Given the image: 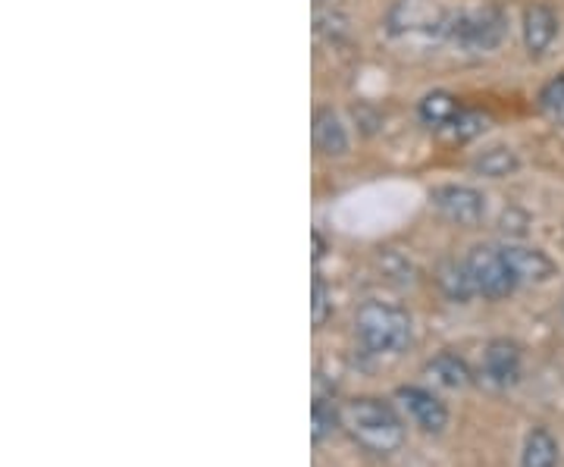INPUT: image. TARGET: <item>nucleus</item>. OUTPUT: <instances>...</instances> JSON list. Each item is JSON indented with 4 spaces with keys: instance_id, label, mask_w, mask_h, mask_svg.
Returning a JSON list of instances; mask_svg holds the SVG:
<instances>
[{
    "instance_id": "1",
    "label": "nucleus",
    "mask_w": 564,
    "mask_h": 467,
    "mask_svg": "<svg viewBox=\"0 0 564 467\" xmlns=\"http://www.w3.org/2000/svg\"><path fill=\"white\" fill-rule=\"evenodd\" d=\"M343 427L351 439L373 455H392L404 443V424L383 399H355L343 411Z\"/></svg>"
},
{
    "instance_id": "2",
    "label": "nucleus",
    "mask_w": 564,
    "mask_h": 467,
    "mask_svg": "<svg viewBox=\"0 0 564 467\" xmlns=\"http://www.w3.org/2000/svg\"><path fill=\"white\" fill-rule=\"evenodd\" d=\"M355 329L367 355H402L411 346V317L395 305L367 302L358 307Z\"/></svg>"
},
{
    "instance_id": "3",
    "label": "nucleus",
    "mask_w": 564,
    "mask_h": 467,
    "mask_svg": "<svg viewBox=\"0 0 564 467\" xmlns=\"http://www.w3.org/2000/svg\"><path fill=\"white\" fill-rule=\"evenodd\" d=\"M467 270H470V280H474L477 295H484L489 302H502V298H508L521 285L514 267L505 258V248L477 245L467 254Z\"/></svg>"
},
{
    "instance_id": "4",
    "label": "nucleus",
    "mask_w": 564,
    "mask_h": 467,
    "mask_svg": "<svg viewBox=\"0 0 564 467\" xmlns=\"http://www.w3.org/2000/svg\"><path fill=\"white\" fill-rule=\"evenodd\" d=\"M505 20L502 10L496 7H484V10H470V13H458V17H448L445 25V35L462 44L464 51H474V54H486V51H496L505 39Z\"/></svg>"
},
{
    "instance_id": "5",
    "label": "nucleus",
    "mask_w": 564,
    "mask_h": 467,
    "mask_svg": "<svg viewBox=\"0 0 564 467\" xmlns=\"http://www.w3.org/2000/svg\"><path fill=\"white\" fill-rule=\"evenodd\" d=\"M477 377H480V387H486L489 392H508L511 387H518V380H521V348L508 343V339L489 343Z\"/></svg>"
},
{
    "instance_id": "6",
    "label": "nucleus",
    "mask_w": 564,
    "mask_h": 467,
    "mask_svg": "<svg viewBox=\"0 0 564 467\" xmlns=\"http://www.w3.org/2000/svg\"><path fill=\"white\" fill-rule=\"evenodd\" d=\"M433 207L445 220L458 226H477L484 220L486 202L484 195L470 185H440L433 188Z\"/></svg>"
},
{
    "instance_id": "7",
    "label": "nucleus",
    "mask_w": 564,
    "mask_h": 467,
    "mask_svg": "<svg viewBox=\"0 0 564 467\" xmlns=\"http://www.w3.org/2000/svg\"><path fill=\"white\" fill-rule=\"evenodd\" d=\"M399 402L408 411V417L423 430V433H443L448 424V411L445 405L430 392L421 387H402L399 389Z\"/></svg>"
},
{
    "instance_id": "8",
    "label": "nucleus",
    "mask_w": 564,
    "mask_h": 467,
    "mask_svg": "<svg viewBox=\"0 0 564 467\" xmlns=\"http://www.w3.org/2000/svg\"><path fill=\"white\" fill-rule=\"evenodd\" d=\"M448 17H443L430 0H399L392 17H389V29L399 35V32H445Z\"/></svg>"
},
{
    "instance_id": "9",
    "label": "nucleus",
    "mask_w": 564,
    "mask_h": 467,
    "mask_svg": "<svg viewBox=\"0 0 564 467\" xmlns=\"http://www.w3.org/2000/svg\"><path fill=\"white\" fill-rule=\"evenodd\" d=\"M505 258L511 261L514 273L521 283H545L552 273H555V264L552 258L536 251V248H524V245H505Z\"/></svg>"
},
{
    "instance_id": "10",
    "label": "nucleus",
    "mask_w": 564,
    "mask_h": 467,
    "mask_svg": "<svg viewBox=\"0 0 564 467\" xmlns=\"http://www.w3.org/2000/svg\"><path fill=\"white\" fill-rule=\"evenodd\" d=\"M314 148L326 158H339L348 151V132L329 107L314 113Z\"/></svg>"
},
{
    "instance_id": "11",
    "label": "nucleus",
    "mask_w": 564,
    "mask_h": 467,
    "mask_svg": "<svg viewBox=\"0 0 564 467\" xmlns=\"http://www.w3.org/2000/svg\"><path fill=\"white\" fill-rule=\"evenodd\" d=\"M426 377L443 389H464L474 383V373L464 361L462 355L455 351H440L430 365H426Z\"/></svg>"
},
{
    "instance_id": "12",
    "label": "nucleus",
    "mask_w": 564,
    "mask_h": 467,
    "mask_svg": "<svg viewBox=\"0 0 564 467\" xmlns=\"http://www.w3.org/2000/svg\"><path fill=\"white\" fill-rule=\"evenodd\" d=\"M555 13L545 7V3H533L530 10H527L524 17V41H527V51L533 54V57H540L545 47L552 44L555 39Z\"/></svg>"
},
{
    "instance_id": "13",
    "label": "nucleus",
    "mask_w": 564,
    "mask_h": 467,
    "mask_svg": "<svg viewBox=\"0 0 564 467\" xmlns=\"http://www.w3.org/2000/svg\"><path fill=\"white\" fill-rule=\"evenodd\" d=\"M436 285L443 289L445 298L455 302V305H464V302H470V295H477L474 280H470V270H467V261H445L436 270Z\"/></svg>"
},
{
    "instance_id": "14",
    "label": "nucleus",
    "mask_w": 564,
    "mask_h": 467,
    "mask_svg": "<svg viewBox=\"0 0 564 467\" xmlns=\"http://www.w3.org/2000/svg\"><path fill=\"white\" fill-rule=\"evenodd\" d=\"M558 465V443L545 427L530 430L524 452H521V467H555Z\"/></svg>"
},
{
    "instance_id": "15",
    "label": "nucleus",
    "mask_w": 564,
    "mask_h": 467,
    "mask_svg": "<svg viewBox=\"0 0 564 467\" xmlns=\"http://www.w3.org/2000/svg\"><path fill=\"white\" fill-rule=\"evenodd\" d=\"M339 424H343V411L333 405V399L317 395L311 405V439L323 443L326 436H333L339 430Z\"/></svg>"
},
{
    "instance_id": "16",
    "label": "nucleus",
    "mask_w": 564,
    "mask_h": 467,
    "mask_svg": "<svg viewBox=\"0 0 564 467\" xmlns=\"http://www.w3.org/2000/svg\"><path fill=\"white\" fill-rule=\"evenodd\" d=\"M458 113H462V107H458V101L452 95H445V91H433V95H426L421 101V120L426 126H436V129L448 126Z\"/></svg>"
},
{
    "instance_id": "17",
    "label": "nucleus",
    "mask_w": 564,
    "mask_h": 467,
    "mask_svg": "<svg viewBox=\"0 0 564 467\" xmlns=\"http://www.w3.org/2000/svg\"><path fill=\"white\" fill-rule=\"evenodd\" d=\"M474 170L484 173V176H492V180H502V176L518 170V158L508 148H492V151H486L484 158L474 161Z\"/></svg>"
},
{
    "instance_id": "18",
    "label": "nucleus",
    "mask_w": 564,
    "mask_h": 467,
    "mask_svg": "<svg viewBox=\"0 0 564 467\" xmlns=\"http://www.w3.org/2000/svg\"><path fill=\"white\" fill-rule=\"evenodd\" d=\"M486 122L489 120L480 110H462L448 126H443V132H448V139H455V142H470V139H477L484 132Z\"/></svg>"
},
{
    "instance_id": "19",
    "label": "nucleus",
    "mask_w": 564,
    "mask_h": 467,
    "mask_svg": "<svg viewBox=\"0 0 564 467\" xmlns=\"http://www.w3.org/2000/svg\"><path fill=\"white\" fill-rule=\"evenodd\" d=\"M333 314V302H329V289L321 280V273H314V283H311V317H314V326L321 329Z\"/></svg>"
},
{
    "instance_id": "20",
    "label": "nucleus",
    "mask_w": 564,
    "mask_h": 467,
    "mask_svg": "<svg viewBox=\"0 0 564 467\" xmlns=\"http://www.w3.org/2000/svg\"><path fill=\"white\" fill-rule=\"evenodd\" d=\"M540 107L543 110H549V113H562L564 110V73L558 76V79H552L549 85H545L543 91H540Z\"/></svg>"
},
{
    "instance_id": "21",
    "label": "nucleus",
    "mask_w": 564,
    "mask_h": 467,
    "mask_svg": "<svg viewBox=\"0 0 564 467\" xmlns=\"http://www.w3.org/2000/svg\"><path fill=\"white\" fill-rule=\"evenodd\" d=\"M323 251H326V245H323L321 232H314V261H321Z\"/></svg>"
},
{
    "instance_id": "22",
    "label": "nucleus",
    "mask_w": 564,
    "mask_h": 467,
    "mask_svg": "<svg viewBox=\"0 0 564 467\" xmlns=\"http://www.w3.org/2000/svg\"><path fill=\"white\" fill-rule=\"evenodd\" d=\"M558 120H562V122H564V110H562V113H558Z\"/></svg>"
}]
</instances>
